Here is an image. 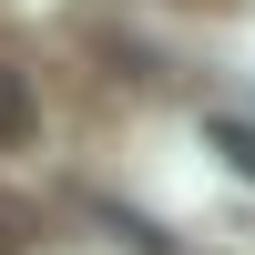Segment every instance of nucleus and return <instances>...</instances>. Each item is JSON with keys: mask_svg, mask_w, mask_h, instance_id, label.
I'll list each match as a JSON object with an SVG mask.
<instances>
[{"mask_svg": "<svg viewBox=\"0 0 255 255\" xmlns=\"http://www.w3.org/2000/svg\"><path fill=\"white\" fill-rule=\"evenodd\" d=\"M31 133H41V92H31L20 61H0V153H20Z\"/></svg>", "mask_w": 255, "mask_h": 255, "instance_id": "obj_1", "label": "nucleus"}, {"mask_svg": "<svg viewBox=\"0 0 255 255\" xmlns=\"http://www.w3.org/2000/svg\"><path fill=\"white\" fill-rule=\"evenodd\" d=\"M41 245V215H31V194H10L0 184V255H31Z\"/></svg>", "mask_w": 255, "mask_h": 255, "instance_id": "obj_2", "label": "nucleus"}, {"mask_svg": "<svg viewBox=\"0 0 255 255\" xmlns=\"http://www.w3.org/2000/svg\"><path fill=\"white\" fill-rule=\"evenodd\" d=\"M215 143H225L235 163H255V133H245V123H215Z\"/></svg>", "mask_w": 255, "mask_h": 255, "instance_id": "obj_3", "label": "nucleus"}]
</instances>
